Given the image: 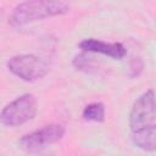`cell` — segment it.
I'll return each mask as SVG.
<instances>
[{
	"label": "cell",
	"instance_id": "cell-2",
	"mask_svg": "<svg viewBox=\"0 0 156 156\" xmlns=\"http://www.w3.org/2000/svg\"><path fill=\"white\" fill-rule=\"evenodd\" d=\"M37 110L35 96L33 94H23L2 108L0 119L6 127H17L33 119Z\"/></svg>",
	"mask_w": 156,
	"mask_h": 156
},
{
	"label": "cell",
	"instance_id": "cell-7",
	"mask_svg": "<svg viewBox=\"0 0 156 156\" xmlns=\"http://www.w3.org/2000/svg\"><path fill=\"white\" fill-rule=\"evenodd\" d=\"M132 139L139 149L144 151H156V123L134 130Z\"/></svg>",
	"mask_w": 156,
	"mask_h": 156
},
{
	"label": "cell",
	"instance_id": "cell-4",
	"mask_svg": "<svg viewBox=\"0 0 156 156\" xmlns=\"http://www.w3.org/2000/svg\"><path fill=\"white\" fill-rule=\"evenodd\" d=\"M65 135V128L61 124H49L32 133L24 134L18 140V146L27 152H38L48 145L60 141Z\"/></svg>",
	"mask_w": 156,
	"mask_h": 156
},
{
	"label": "cell",
	"instance_id": "cell-5",
	"mask_svg": "<svg viewBox=\"0 0 156 156\" xmlns=\"http://www.w3.org/2000/svg\"><path fill=\"white\" fill-rule=\"evenodd\" d=\"M156 115V98L154 90H146L133 104L129 113V126L132 130L151 124Z\"/></svg>",
	"mask_w": 156,
	"mask_h": 156
},
{
	"label": "cell",
	"instance_id": "cell-6",
	"mask_svg": "<svg viewBox=\"0 0 156 156\" xmlns=\"http://www.w3.org/2000/svg\"><path fill=\"white\" fill-rule=\"evenodd\" d=\"M79 46L82 50L88 52H98L106 56H110L112 58L119 60L123 58L127 54L126 48L121 43H106L99 39L88 38L79 43Z\"/></svg>",
	"mask_w": 156,
	"mask_h": 156
},
{
	"label": "cell",
	"instance_id": "cell-1",
	"mask_svg": "<svg viewBox=\"0 0 156 156\" xmlns=\"http://www.w3.org/2000/svg\"><path fill=\"white\" fill-rule=\"evenodd\" d=\"M68 11L69 4L66 1H24L13 9L9 16V23L13 27H22L48 17L67 13Z\"/></svg>",
	"mask_w": 156,
	"mask_h": 156
},
{
	"label": "cell",
	"instance_id": "cell-8",
	"mask_svg": "<svg viewBox=\"0 0 156 156\" xmlns=\"http://www.w3.org/2000/svg\"><path fill=\"white\" fill-rule=\"evenodd\" d=\"M82 117L90 122H102L105 119V106L101 102H91L87 105L82 112Z\"/></svg>",
	"mask_w": 156,
	"mask_h": 156
},
{
	"label": "cell",
	"instance_id": "cell-3",
	"mask_svg": "<svg viewBox=\"0 0 156 156\" xmlns=\"http://www.w3.org/2000/svg\"><path fill=\"white\" fill-rule=\"evenodd\" d=\"M7 68L12 74L17 76L22 80L34 82L48 73L49 65L35 55L22 54L12 56L7 61Z\"/></svg>",
	"mask_w": 156,
	"mask_h": 156
}]
</instances>
